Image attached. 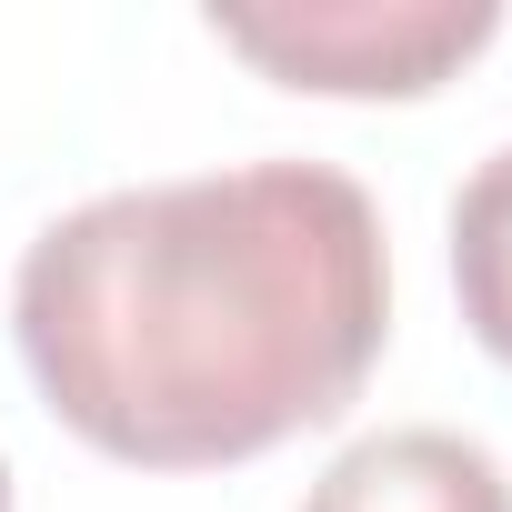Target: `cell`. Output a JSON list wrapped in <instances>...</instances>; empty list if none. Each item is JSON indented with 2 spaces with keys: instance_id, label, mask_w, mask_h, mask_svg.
<instances>
[{
  "instance_id": "cell-1",
  "label": "cell",
  "mask_w": 512,
  "mask_h": 512,
  "mask_svg": "<svg viewBox=\"0 0 512 512\" xmlns=\"http://www.w3.org/2000/svg\"><path fill=\"white\" fill-rule=\"evenodd\" d=\"M41 402L111 462L221 472L352 412L392 332L382 211L332 161L101 191L21 251Z\"/></svg>"
},
{
  "instance_id": "cell-2",
  "label": "cell",
  "mask_w": 512,
  "mask_h": 512,
  "mask_svg": "<svg viewBox=\"0 0 512 512\" xmlns=\"http://www.w3.org/2000/svg\"><path fill=\"white\" fill-rule=\"evenodd\" d=\"M211 31L282 91L422 101L502 31V11L492 0H292V11H211Z\"/></svg>"
},
{
  "instance_id": "cell-3",
  "label": "cell",
  "mask_w": 512,
  "mask_h": 512,
  "mask_svg": "<svg viewBox=\"0 0 512 512\" xmlns=\"http://www.w3.org/2000/svg\"><path fill=\"white\" fill-rule=\"evenodd\" d=\"M302 512H512V482L482 442L442 432V422H402V432H372L352 442Z\"/></svg>"
},
{
  "instance_id": "cell-4",
  "label": "cell",
  "mask_w": 512,
  "mask_h": 512,
  "mask_svg": "<svg viewBox=\"0 0 512 512\" xmlns=\"http://www.w3.org/2000/svg\"><path fill=\"white\" fill-rule=\"evenodd\" d=\"M452 292L472 342L512 372V151H492L452 201Z\"/></svg>"
},
{
  "instance_id": "cell-5",
  "label": "cell",
  "mask_w": 512,
  "mask_h": 512,
  "mask_svg": "<svg viewBox=\"0 0 512 512\" xmlns=\"http://www.w3.org/2000/svg\"><path fill=\"white\" fill-rule=\"evenodd\" d=\"M0 512H11V462H0Z\"/></svg>"
}]
</instances>
